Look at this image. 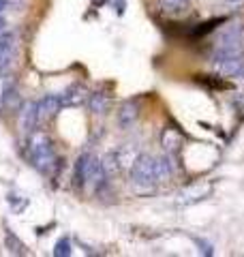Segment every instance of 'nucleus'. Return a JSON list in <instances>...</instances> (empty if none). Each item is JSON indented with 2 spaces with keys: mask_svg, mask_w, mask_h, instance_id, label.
<instances>
[{
  "mask_svg": "<svg viewBox=\"0 0 244 257\" xmlns=\"http://www.w3.org/2000/svg\"><path fill=\"white\" fill-rule=\"evenodd\" d=\"M28 157L35 163L37 170H41L43 174H50L52 170H56L58 165V159H56L54 152V144L47 138L45 133H32L28 135Z\"/></svg>",
  "mask_w": 244,
  "mask_h": 257,
  "instance_id": "nucleus-1",
  "label": "nucleus"
},
{
  "mask_svg": "<svg viewBox=\"0 0 244 257\" xmlns=\"http://www.w3.org/2000/svg\"><path fill=\"white\" fill-rule=\"evenodd\" d=\"M131 178L135 184H152L159 182V159L150 155H142L135 159L131 167Z\"/></svg>",
  "mask_w": 244,
  "mask_h": 257,
  "instance_id": "nucleus-2",
  "label": "nucleus"
},
{
  "mask_svg": "<svg viewBox=\"0 0 244 257\" xmlns=\"http://www.w3.org/2000/svg\"><path fill=\"white\" fill-rule=\"evenodd\" d=\"M212 64L216 73L225 77H242L244 75V54H218L214 52Z\"/></svg>",
  "mask_w": 244,
  "mask_h": 257,
  "instance_id": "nucleus-3",
  "label": "nucleus"
},
{
  "mask_svg": "<svg viewBox=\"0 0 244 257\" xmlns=\"http://www.w3.org/2000/svg\"><path fill=\"white\" fill-rule=\"evenodd\" d=\"M39 126V114H37V103L26 101L20 107V128L24 135H32L35 128Z\"/></svg>",
  "mask_w": 244,
  "mask_h": 257,
  "instance_id": "nucleus-4",
  "label": "nucleus"
},
{
  "mask_svg": "<svg viewBox=\"0 0 244 257\" xmlns=\"http://www.w3.org/2000/svg\"><path fill=\"white\" fill-rule=\"evenodd\" d=\"M60 107H62V103H60V96H58V94H45L43 99L37 103L39 124H45L47 120H52L56 114H58Z\"/></svg>",
  "mask_w": 244,
  "mask_h": 257,
  "instance_id": "nucleus-5",
  "label": "nucleus"
},
{
  "mask_svg": "<svg viewBox=\"0 0 244 257\" xmlns=\"http://www.w3.org/2000/svg\"><path fill=\"white\" fill-rule=\"evenodd\" d=\"M88 96H90V92H88L84 86L73 84L60 94V103H62V107H77V105H81V103L88 101Z\"/></svg>",
  "mask_w": 244,
  "mask_h": 257,
  "instance_id": "nucleus-6",
  "label": "nucleus"
},
{
  "mask_svg": "<svg viewBox=\"0 0 244 257\" xmlns=\"http://www.w3.org/2000/svg\"><path fill=\"white\" fill-rule=\"evenodd\" d=\"M159 9L167 18H180L189 9V0H159Z\"/></svg>",
  "mask_w": 244,
  "mask_h": 257,
  "instance_id": "nucleus-7",
  "label": "nucleus"
},
{
  "mask_svg": "<svg viewBox=\"0 0 244 257\" xmlns=\"http://www.w3.org/2000/svg\"><path fill=\"white\" fill-rule=\"evenodd\" d=\"M13 35L7 32V35H0V71H5L13 60Z\"/></svg>",
  "mask_w": 244,
  "mask_h": 257,
  "instance_id": "nucleus-8",
  "label": "nucleus"
},
{
  "mask_svg": "<svg viewBox=\"0 0 244 257\" xmlns=\"http://www.w3.org/2000/svg\"><path fill=\"white\" fill-rule=\"evenodd\" d=\"M137 118H140V105H137V101H127L118 111V122L125 128L131 126Z\"/></svg>",
  "mask_w": 244,
  "mask_h": 257,
  "instance_id": "nucleus-9",
  "label": "nucleus"
},
{
  "mask_svg": "<svg viewBox=\"0 0 244 257\" xmlns=\"http://www.w3.org/2000/svg\"><path fill=\"white\" fill-rule=\"evenodd\" d=\"M88 157L90 155H81L75 161V170H73V184L75 189H81L86 184V165H88Z\"/></svg>",
  "mask_w": 244,
  "mask_h": 257,
  "instance_id": "nucleus-10",
  "label": "nucleus"
},
{
  "mask_svg": "<svg viewBox=\"0 0 244 257\" xmlns=\"http://www.w3.org/2000/svg\"><path fill=\"white\" fill-rule=\"evenodd\" d=\"M5 231H7V234H5V244H7V248H9V251H11L13 255H28L26 244H24L22 240H20L18 236H15L9 227H7Z\"/></svg>",
  "mask_w": 244,
  "mask_h": 257,
  "instance_id": "nucleus-11",
  "label": "nucleus"
},
{
  "mask_svg": "<svg viewBox=\"0 0 244 257\" xmlns=\"http://www.w3.org/2000/svg\"><path fill=\"white\" fill-rule=\"evenodd\" d=\"M20 103H22V99H20V92H18V84H15L3 96V103H0V107H5L7 111H18L20 109Z\"/></svg>",
  "mask_w": 244,
  "mask_h": 257,
  "instance_id": "nucleus-12",
  "label": "nucleus"
},
{
  "mask_svg": "<svg viewBox=\"0 0 244 257\" xmlns=\"http://www.w3.org/2000/svg\"><path fill=\"white\" fill-rule=\"evenodd\" d=\"M88 105H90V109L94 114H105L109 107V96L103 94V92H94V94L88 96Z\"/></svg>",
  "mask_w": 244,
  "mask_h": 257,
  "instance_id": "nucleus-13",
  "label": "nucleus"
},
{
  "mask_svg": "<svg viewBox=\"0 0 244 257\" xmlns=\"http://www.w3.org/2000/svg\"><path fill=\"white\" fill-rule=\"evenodd\" d=\"M197 82L208 88H214V90H229L231 88L229 82H225L221 77H214V75H197Z\"/></svg>",
  "mask_w": 244,
  "mask_h": 257,
  "instance_id": "nucleus-14",
  "label": "nucleus"
},
{
  "mask_svg": "<svg viewBox=\"0 0 244 257\" xmlns=\"http://www.w3.org/2000/svg\"><path fill=\"white\" fill-rule=\"evenodd\" d=\"M163 144H165V148L169 146L172 150H178V146H180V133L174 131V128H167L163 133Z\"/></svg>",
  "mask_w": 244,
  "mask_h": 257,
  "instance_id": "nucleus-15",
  "label": "nucleus"
},
{
  "mask_svg": "<svg viewBox=\"0 0 244 257\" xmlns=\"http://www.w3.org/2000/svg\"><path fill=\"white\" fill-rule=\"evenodd\" d=\"M218 24H223V20H210L206 24H199V28H195L193 30V37H203V35H208V32H212Z\"/></svg>",
  "mask_w": 244,
  "mask_h": 257,
  "instance_id": "nucleus-16",
  "label": "nucleus"
},
{
  "mask_svg": "<svg viewBox=\"0 0 244 257\" xmlns=\"http://www.w3.org/2000/svg\"><path fill=\"white\" fill-rule=\"evenodd\" d=\"M54 255H56V257H69V255H71V242H69V238H62V240H58V242H56Z\"/></svg>",
  "mask_w": 244,
  "mask_h": 257,
  "instance_id": "nucleus-17",
  "label": "nucleus"
},
{
  "mask_svg": "<svg viewBox=\"0 0 244 257\" xmlns=\"http://www.w3.org/2000/svg\"><path fill=\"white\" fill-rule=\"evenodd\" d=\"M15 84H18V82H15L11 75H3V77H0V103H3V96L7 94V90H9L11 86H15Z\"/></svg>",
  "mask_w": 244,
  "mask_h": 257,
  "instance_id": "nucleus-18",
  "label": "nucleus"
},
{
  "mask_svg": "<svg viewBox=\"0 0 244 257\" xmlns=\"http://www.w3.org/2000/svg\"><path fill=\"white\" fill-rule=\"evenodd\" d=\"M5 7H7V0H0V11H5Z\"/></svg>",
  "mask_w": 244,
  "mask_h": 257,
  "instance_id": "nucleus-19",
  "label": "nucleus"
},
{
  "mask_svg": "<svg viewBox=\"0 0 244 257\" xmlns=\"http://www.w3.org/2000/svg\"><path fill=\"white\" fill-rule=\"evenodd\" d=\"M231 5H240V3H244V0H229Z\"/></svg>",
  "mask_w": 244,
  "mask_h": 257,
  "instance_id": "nucleus-20",
  "label": "nucleus"
},
{
  "mask_svg": "<svg viewBox=\"0 0 244 257\" xmlns=\"http://www.w3.org/2000/svg\"><path fill=\"white\" fill-rule=\"evenodd\" d=\"M3 26H5V20H3V18H0V28H3Z\"/></svg>",
  "mask_w": 244,
  "mask_h": 257,
  "instance_id": "nucleus-21",
  "label": "nucleus"
}]
</instances>
